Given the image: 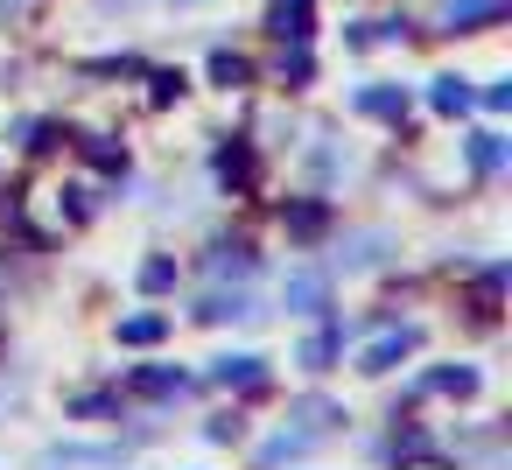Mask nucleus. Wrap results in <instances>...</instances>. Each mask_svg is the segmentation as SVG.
Returning <instances> with one entry per match:
<instances>
[{
  "label": "nucleus",
  "mask_w": 512,
  "mask_h": 470,
  "mask_svg": "<svg viewBox=\"0 0 512 470\" xmlns=\"http://www.w3.org/2000/svg\"><path fill=\"white\" fill-rule=\"evenodd\" d=\"M281 295H288V309H295V316H323V309H330V281H323V274H309V267H302V274H288V288H281Z\"/></svg>",
  "instance_id": "obj_1"
},
{
  "label": "nucleus",
  "mask_w": 512,
  "mask_h": 470,
  "mask_svg": "<svg viewBox=\"0 0 512 470\" xmlns=\"http://www.w3.org/2000/svg\"><path fill=\"white\" fill-rule=\"evenodd\" d=\"M309 71H316V64H309V50H302V43H295V50L281 43V85H309Z\"/></svg>",
  "instance_id": "obj_12"
},
{
  "label": "nucleus",
  "mask_w": 512,
  "mask_h": 470,
  "mask_svg": "<svg viewBox=\"0 0 512 470\" xmlns=\"http://www.w3.org/2000/svg\"><path fill=\"white\" fill-rule=\"evenodd\" d=\"M162 330H169V316H127L120 344H162Z\"/></svg>",
  "instance_id": "obj_9"
},
{
  "label": "nucleus",
  "mask_w": 512,
  "mask_h": 470,
  "mask_svg": "<svg viewBox=\"0 0 512 470\" xmlns=\"http://www.w3.org/2000/svg\"><path fill=\"white\" fill-rule=\"evenodd\" d=\"M302 8H309V0H302Z\"/></svg>",
  "instance_id": "obj_20"
},
{
  "label": "nucleus",
  "mask_w": 512,
  "mask_h": 470,
  "mask_svg": "<svg viewBox=\"0 0 512 470\" xmlns=\"http://www.w3.org/2000/svg\"><path fill=\"white\" fill-rule=\"evenodd\" d=\"M407 351H414V330H386V337L365 344V372H393Z\"/></svg>",
  "instance_id": "obj_3"
},
{
  "label": "nucleus",
  "mask_w": 512,
  "mask_h": 470,
  "mask_svg": "<svg viewBox=\"0 0 512 470\" xmlns=\"http://www.w3.org/2000/svg\"><path fill=\"white\" fill-rule=\"evenodd\" d=\"M211 379H218V386H260V379H267V365H260L253 351H239V358H218V365H211Z\"/></svg>",
  "instance_id": "obj_5"
},
{
  "label": "nucleus",
  "mask_w": 512,
  "mask_h": 470,
  "mask_svg": "<svg viewBox=\"0 0 512 470\" xmlns=\"http://www.w3.org/2000/svg\"><path fill=\"white\" fill-rule=\"evenodd\" d=\"M498 15H505V0H449L442 8L449 29H477V22H498Z\"/></svg>",
  "instance_id": "obj_4"
},
{
  "label": "nucleus",
  "mask_w": 512,
  "mask_h": 470,
  "mask_svg": "<svg viewBox=\"0 0 512 470\" xmlns=\"http://www.w3.org/2000/svg\"><path fill=\"white\" fill-rule=\"evenodd\" d=\"M351 106L372 113V120H407V92H400V85H365Z\"/></svg>",
  "instance_id": "obj_2"
},
{
  "label": "nucleus",
  "mask_w": 512,
  "mask_h": 470,
  "mask_svg": "<svg viewBox=\"0 0 512 470\" xmlns=\"http://www.w3.org/2000/svg\"><path fill=\"white\" fill-rule=\"evenodd\" d=\"M211 274H218V281H225V274H253V253H246V246H218V253H211Z\"/></svg>",
  "instance_id": "obj_14"
},
{
  "label": "nucleus",
  "mask_w": 512,
  "mask_h": 470,
  "mask_svg": "<svg viewBox=\"0 0 512 470\" xmlns=\"http://www.w3.org/2000/svg\"><path fill=\"white\" fill-rule=\"evenodd\" d=\"M428 386H435V393H477V372H470V365H442Z\"/></svg>",
  "instance_id": "obj_15"
},
{
  "label": "nucleus",
  "mask_w": 512,
  "mask_h": 470,
  "mask_svg": "<svg viewBox=\"0 0 512 470\" xmlns=\"http://www.w3.org/2000/svg\"><path fill=\"white\" fill-rule=\"evenodd\" d=\"M337 351H344V330H316V337L302 344V365H309V372H330Z\"/></svg>",
  "instance_id": "obj_7"
},
{
  "label": "nucleus",
  "mask_w": 512,
  "mask_h": 470,
  "mask_svg": "<svg viewBox=\"0 0 512 470\" xmlns=\"http://www.w3.org/2000/svg\"><path fill=\"white\" fill-rule=\"evenodd\" d=\"M470 169H505V148H498V134H470Z\"/></svg>",
  "instance_id": "obj_10"
},
{
  "label": "nucleus",
  "mask_w": 512,
  "mask_h": 470,
  "mask_svg": "<svg viewBox=\"0 0 512 470\" xmlns=\"http://www.w3.org/2000/svg\"><path fill=\"white\" fill-rule=\"evenodd\" d=\"M239 435H246L239 414H218V421H211V442H239Z\"/></svg>",
  "instance_id": "obj_18"
},
{
  "label": "nucleus",
  "mask_w": 512,
  "mask_h": 470,
  "mask_svg": "<svg viewBox=\"0 0 512 470\" xmlns=\"http://www.w3.org/2000/svg\"><path fill=\"white\" fill-rule=\"evenodd\" d=\"M274 36L281 43H309V8L302 0H274Z\"/></svg>",
  "instance_id": "obj_6"
},
{
  "label": "nucleus",
  "mask_w": 512,
  "mask_h": 470,
  "mask_svg": "<svg viewBox=\"0 0 512 470\" xmlns=\"http://www.w3.org/2000/svg\"><path fill=\"white\" fill-rule=\"evenodd\" d=\"M169 281H176V267H169V260H148V267H141V288H148V295H162Z\"/></svg>",
  "instance_id": "obj_17"
},
{
  "label": "nucleus",
  "mask_w": 512,
  "mask_h": 470,
  "mask_svg": "<svg viewBox=\"0 0 512 470\" xmlns=\"http://www.w3.org/2000/svg\"><path fill=\"white\" fill-rule=\"evenodd\" d=\"M211 78H218V85H246V78H253V64H246V57H232V50H218V57H211Z\"/></svg>",
  "instance_id": "obj_13"
},
{
  "label": "nucleus",
  "mask_w": 512,
  "mask_h": 470,
  "mask_svg": "<svg viewBox=\"0 0 512 470\" xmlns=\"http://www.w3.org/2000/svg\"><path fill=\"white\" fill-rule=\"evenodd\" d=\"M176 92H183V71H155V99H162V106H169V99H176Z\"/></svg>",
  "instance_id": "obj_19"
},
{
  "label": "nucleus",
  "mask_w": 512,
  "mask_h": 470,
  "mask_svg": "<svg viewBox=\"0 0 512 470\" xmlns=\"http://www.w3.org/2000/svg\"><path fill=\"white\" fill-rule=\"evenodd\" d=\"M134 386H141V393H183L190 379H183V372H169V365H148V372H134Z\"/></svg>",
  "instance_id": "obj_11"
},
{
  "label": "nucleus",
  "mask_w": 512,
  "mask_h": 470,
  "mask_svg": "<svg viewBox=\"0 0 512 470\" xmlns=\"http://www.w3.org/2000/svg\"><path fill=\"white\" fill-rule=\"evenodd\" d=\"M428 106H435V113H463V106H470V85H463V78H435Z\"/></svg>",
  "instance_id": "obj_8"
},
{
  "label": "nucleus",
  "mask_w": 512,
  "mask_h": 470,
  "mask_svg": "<svg viewBox=\"0 0 512 470\" xmlns=\"http://www.w3.org/2000/svg\"><path fill=\"white\" fill-rule=\"evenodd\" d=\"M246 176H253L246 148H218V183H246Z\"/></svg>",
  "instance_id": "obj_16"
}]
</instances>
